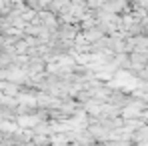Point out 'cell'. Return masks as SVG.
Segmentation results:
<instances>
[{"mask_svg":"<svg viewBox=\"0 0 148 146\" xmlns=\"http://www.w3.org/2000/svg\"><path fill=\"white\" fill-rule=\"evenodd\" d=\"M80 24H68V22H60L58 28H56V36L62 38V40H76L80 36Z\"/></svg>","mask_w":148,"mask_h":146,"instance_id":"1","label":"cell"},{"mask_svg":"<svg viewBox=\"0 0 148 146\" xmlns=\"http://www.w3.org/2000/svg\"><path fill=\"white\" fill-rule=\"evenodd\" d=\"M130 140L142 144V142H148V124H138L132 132H130Z\"/></svg>","mask_w":148,"mask_h":146,"instance_id":"2","label":"cell"},{"mask_svg":"<svg viewBox=\"0 0 148 146\" xmlns=\"http://www.w3.org/2000/svg\"><path fill=\"white\" fill-rule=\"evenodd\" d=\"M16 6V0H0V18L8 16Z\"/></svg>","mask_w":148,"mask_h":146,"instance_id":"3","label":"cell"},{"mask_svg":"<svg viewBox=\"0 0 148 146\" xmlns=\"http://www.w3.org/2000/svg\"><path fill=\"white\" fill-rule=\"evenodd\" d=\"M0 54H2V46H0Z\"/></svg>","mask_w":148,"mask_h":146,"instance_id":"4","label":"cell"}]
</instances>
